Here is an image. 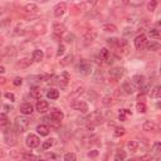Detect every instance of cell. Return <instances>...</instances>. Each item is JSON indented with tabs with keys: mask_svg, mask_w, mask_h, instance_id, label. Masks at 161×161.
<instances>
[{
	"mask_svg": "<svg viewBox=\"0 0 161 161\" xmlns=\"http://www.w3.org/2000/svg\"><path fill=\"white\" fill-rule=\"evenodd\" d=\"M53 31H54V34L55 35H63L64 33H65V26H64V24H60V23H55V24H53Z\"/></svg>",
	"mask_w": 161,
	"mask_h": 161,
	"instance_id": "44dd1931",
	"label": "cell"
},
{
	"mask_svg": "<svg viewBox=\"0 0 161 161\" xmlns=\"http://www.w3.org/2000/svg\"><path fill=\"white\" fill-rule=\"evenodd\" d=\"M127 116H131V111H128V109H121V113H119V116H118V119L119 121H126V118H127Z\"/></svg>",
	"mask_w": 161,
	"mask_h": 161,
	"instance_id": "ab89813d",
	"label": "cell"
},
{
	"mask_svg": "<svg viewBox=\"0 0 161 161\" xmlns=\"http://www.w3.org/2000/svg\"><path fill=\"white\" fill-rule=\"evenodd\" d=\"M3 42H4V40H3V38H1V36H0V45H1V44H3Z\"/></svg>",
	"mask_w": 161,
	"mask_h": 161,
	"instance_id": "03108f58",
	"label": "cell"
},
{
	"mask_svg": "<svg viewBox=\"0 0 161 161\" xmlns=\"http://www.w3.org/2000/svg\"><path fill=\"white\" fill-rule=\"evenodd\" d=\"M89 6H92V4L89 1H82V3L77 4V8L80 10H89Z\"/></svg>",
	"mask_w": 161,
	"mask_h": 161,
	"instance_id": "60d3db41",
	"label": "cell"
},
{
	"mask_svg": "<svg viewBox=\"0 0 161 161\" xmlns=\"http://www.w3.org/2000/svg\"><path fill=\"white\" fill-rule=\"evenodd\" d=\"M150 96H151L152 98H158V97L161 96V87H160L158 84H157V86H155V87L151 89Z\"/></svg>",
	"mask_w": 161,
	"mask_h": 161,
	"instance_id": "e575fe53",
	"label": "cell"
},
{
	"mask_svg": "<svg viewBox=\"0 0 161 161\" xmlns=\"http://www.w3.org/2000/svg\"><path fill=\"white\" fill-rule=\"evenodd\" d=\"M132 33H133L132 28H126V29L123 30V35H126V36H127V35H131Z\"/></svg>",
	"mask_w": 161,
	"mask_h": 161,
	"instance_id": "9f6ffc18",
	"label": "cell"
},
{
	"mask_svg": "<svg viewBox=\"0 0 161 161\" xmlns=\"http://www.w3.org/2000/svg\"><path fill=\"white\" fill-rule=\"evenodd\" d=\"M98 153H99V152H98L97 150H92V151L88 152V157H92V158H93V157H97Z\"/></svg>",
	"mask_w": 161,
	"mask_h": 161,
	"instance_id": "11a10c76",
	"label": "cell"
},
{
	"mask_svg": "<svg viewBox=\"0 0 161 161\" xmlns=\"http://www.w3.org/2000/svg\"><path fill=\"white\" fill-rule=\"evenodd\" d=\"M91 70H92V67H91V64L89 63H87V62H80V64H79V72L83 74V75H88V74H91Z\"/></svg>",
	"mask_w": 161,
	"mask_h": 161,
	"instance_id": "d6986e66",
	"label": "cell"
},
{
	"mask_svg": "<svg viewBox=\"0 0 161 161\" xmlns=\"http://www.w3.org/2000/svg\"><path fill=\"white\" fill-rule=\"evenodd\" d=\"M67 10V4L65 3H58L55 6H54V16L55 18H60Z\"/></svg>",
	"mask_w": 161,
	"mask_h": 161,
	"instance_id": "4fadbf2b",
	"label": "cell"
},
{
	"mask_svg": "<svg viewBox=\"0 0 161 161\" xmlns=\"http://www.w3.org/2000/svg\"><path fill=\"white\" fill-rule=\"evenodd\" d=\"M43 58H44V52L43 50H40V49L33 50V53H31V60H34V62H42Z\"/></svg>",
	"mask_w": 161,
	"mask_h": 161,
	"instance_id": "7402d4cb",
	"label": "cell"
},
{
	"mask_svg": "<svg viewBox=\"0 0 161 161\" xmlns=\"http://www.w3.org/2000/svg\"><path fill=\"white\" fill-rule=\"evenodd\" d=\"M96 36H97V31L93 30V29H87V30H84V31H83V35H82L83 42H84L86 44L92 43V42L96 39Z\"/></svg>",
	"mask_w": 161,
	"mask_h": 161,
	"instance_id": "52a82bcc",
	"label": "cell"
},
{
	"mask_svg": "<svg viewBox=\"0 0 161 161\" xmlns=\"http://www.w3.org/2000/svg\"><path fill=\"white\" fill-rule=\"evenodd\" d=\"M31 64V60L29 58H21L20 60L16 62V67L20 68V69H24V68H28L29 65Z\"/></svg>",
	"mask_w": 161,
	"mask_h": 161,
	"instance_id": "4316f807",
	"label": "cell"
},
{
	"mask_svg": "<svg viewBox=\"0 0 161 161\" xmlns=\"http://www.w3.org/2000/svg\"><path fill=\"white\" fill-rule=\"evenodd\" d=\"M145 80H146L145 75H142V74H135L131 82H132L135 86H140V87H141V86L145 84Z\"/></svg>",
	"mask_w": 161,
	"mask_h": 161,
	"instance_id": "603a6c76",
	"label": "cell"
},
{
	"mask_svg": "<svg viewBox=\"0 0 161 161\" xmlns=\"http://www.w3.org/2000/svg\"><path fill=\"white\" fill-rule=\"evenodd\" d=\"M40 94H42V92H40V88L39 87H36V86L30 87V96L34 99H40Z\"/></svg>",
	"mask_w": 161,
	"mask_h": 161,
	"instance_id": "4dcf8cb0",
	"label": "cell"
},
{
	"mask_svg": "<svg viewBox=\"0 0 161 161\" xmlns=\"http://www.w3.org/2000/svg\"><path fill=\"white\" fill-rule=\"evenodd\" d=\"M72 59H73V55H72V54H67L63 59H60L59 63H60L62 67H67V65H69V64L72 63Z\"/></svg>",
	"mask_w": 161,
	"mask_h": 161,
	"instance_id": "d590c367",
	"label": "cell"
},
{
	"mask_svg": "<svg viewBox=\"0 0 161 161\" xmlns=\"http://www.w3.org/2000/svg\"><path fill=\"white\" fill-rule=\"evenodd\" d=\"M97 140V136L96 135H87V136H83L82 137V143L83 145H86V146H88V145H92V143H94V141Z\"/></svg>",
	"mask_w": 161,
	"mask_h": 161,
	"instance_id": "cb8c5ba5",
	"label": "cell"
},
{
	"mask_svg": "<svg viewBox=\"0 0 161 161\" xmlns=\"http://www.w3.org/2000/svg\"><path fill=\"white\" fill-rule=\"evenodd\" d=\"M116 103V98L112 96V94H107V96H104L103 98H102V104L103 106H112V104H114Z\"/></svg>",
	"mask_w": 161,
	"mask_h": 161,
	"instance_id": "484cf974",
	"label": "cell"
},
{
	"mask_svg": "<svg viewBox=\"0 0 161 161\" xmlns=\"http://www.w3.org/2000/svg\"><path fill=\"white\" fill-rule=\"evenodd\" d=\"M156 6H157V1L156 0H151V1L147 3V10L148 11H153L156 9Z\"/></svg>",
	"mask_w": 161,
	"mask_h": 161,
	"instance_id": "c3c4849f",
	"label": "cell"
},
{
	"mask_svg": "<svg viewBox=\"0 0 161 161\" xmlns=\"http://www.w3.org/2000/svg\"><path fill=\"white\" fill-rule=\"evenodd\" d=\"M146 43H147V38H146L145 34H140V35H137V36L135 38V40H133L135 48H136L137 50H142V49L145 48Z\"/></svg>",
	"mask_w": 161,
	"mask_h": 161,
	"instance_id": "ba28073f",
	"label": "cell"
},
{
	"mask_svg": "<svg viewBox=\"0 0 161 161\" xmlns=\"http://www.w3.org/2000/svg\"><path fill=\"white\" fill-rule=\"evenodd\" d=\"M53 145H54V140H53V138H48V140H45V141L43 142L42 147H43V150H49Z\"/></svg>",
	"mask_w": 161,
	"mask_h": 161,
	"instance_id": "7bdbcfd3",
	"label": "cell"
},
{
	"mask_svg": "<svg viewBox=\"0 0 161 161\" xmlns=\"http://www.w3.org/2000/svg\"><path fill=\"white\" fill-rule=\"evenodd\" d=\"M9 123V118L6 113H0V126H6Z\"/></svg>",
	"mask_w": 161,
	"mask_h": 161,
	"instance_id": "7dc6e473",
	"label": "cell"
},
{
	"mask_svg": "<svg viewBox=\"0 0 161 161\" xmlns=\"http://www.w3.org/2000/svg\"><path fill=\"white\" fill-rule=\"evenodd\" d=\"M146 49L147 50H150V52H156V50H158L160 49V43L158 42H156V40H151V42H148V43H146Z\"/></svg>",
	"mask_w": 161,
	"mask_h": 161,
	"instance_id": "d4e9b609",
	"label": "cell"
},
{
	"mask_svg": "<svg viewBox=\"0 0 161 161\" xmlns=\"http://www.w3.org/2000/svg\"><path fill=\"white\" fill-rule=\"evenodd\" d=\"M47 97L49 98V99H58L59 98V91L58 89H55V88H50V89H48V92H47Z\"/></svg>",
	"mask_w": 161,
	"mask_h": 161,
	"instance_id": "1f68e13d",
	"label": "cell"
},
{
	"mask_svg": "<svg viewBox=\"0 0 161 161\" xmlns=\"http://www.w3.org/2000/svg\"><path fill=\"white\" fill-rule=\"evenodd\" d=\"M70 107L75 111H79L82 113H87L88 112V104L84 102V101H80V99H75L70 103Z\"/></svg>",
	"mask_w": 161,
	"mask_h": 161,
	"instance_id": "277c9868",
	"label": "cell"
},
{
	"mask_svg": "<svg viewBox=\"0 0 161 161\" xmlns=\"http://www.w3.org/2000/svg\"><path fill=\"white\" fill-rule=\"evenodd\" d=\"M3 13H4V8H3V6H0V15H1Z\"/></svg>",
	"mask_w": 161,
	"mask_h": 161,
	"instance_id": "e7e4bbea",
	"label": "cell"
},
{
	"mask_svg": "<svg viewBox=\"0 0 161 161\" xmlns=\"http://www.w3.org/2000/svg\"><path fill=\"white\" fill-rule=\"evenodd\" d=\"M148 35L152 38V39H160V30L157 29V28H151L150 30H148Z\"/></svg>",
	"mask_w": 161,
	"mask_h": 161,
	"instance_id": "74e56055",
	"label": "cell"
},
{
	"mask_svg": "<svg viewBox=\"0 0 161 161\" xmlns=\"http://www.w3.org/2000/svg\"><path fill=\"white\" fill-rule=\"evenodd\" d=\"M151 160H152L151 155H143V156H140V157L135 158V161H151Z\"/></svg>",
	"mask_w": 161,
	"mask_h": 161,
	"instance_id": "681fc988",
	"label": "cell"
},
{
	"mask_svg": "<svg viewBox=\"0 0 161 161\" xmlns=\"http://www.w3.org/2000/svg\"><path fill=\"white\" fill-rule=\"evenodd\" d=\"M26 31L23 29V28H20V26H16L13 31H11V35L13 36H20V35H24Z\"/></svg>",
	"mask_w": 161,
	"mask_h": 161,
	"instance_id": "f35d334b",
	"label": "cell"
},
{
	"mask_svg": "<svg viewBox=\"0 0 161 161\" xmlns=\"http://www.w3.org/2000/svg\"><path fill=\"white\" fill-rule=\"evenodd\" d=\"M84 91H86V87H84V84H77L74 88H73V91L70 92V94H69V99H77L78 97H80V94H83L84 93Z\"/></svg>",
	"mask_w": 161,
	"mask_h": 161,
	"instance_id": "30bf717a",
	"label": "cell"
},
{
	"mask_svg": "<svg viewBox=\"0 0 161 161\" xmlns=\"http://www.w3.org/2000/svg\"><path fill=\"white\" fill-rule=\"evenodd\" d=\"M31 31H33L35 35H43V34H45V31H47V26H45L44 23H36V24H34V25L31 26Z\"/></svg>",
	"mask_w": 161,
	"mask_h": 161,
	"instance_id": "8fae6325",
	"label": "cell"
},
{
	"mask_svg": "<svg viewBox=\"0 0 161 161\" xmlns=\"http://www.w3.org/2000/svg\"><path fill=\"white\" fill-rule=\"evenodd\" d=\"M23 11L25 14H28V15H35L39 11V6L35 3H28V4H25L23 6Z\"/></svg>",
	"mask_w": 161,
	"mask_h": 161,
	"instance_id": "9c48e42d",
	"label": "cell"
},
{
	"mask_svg": "<svg viewBox=\"0 0 161 161\" xmlns=\"http://www.w3.org/2000/svg\"><path fill=\"white\" fill-rule=\"evenodd\" d=\"M142 130L146 131V132H158L160 131V126L155 121H145L142 123Z\"/></svg>",
	"mask_w": 161,
	"mask_h": 161,
	"instance_id": "5b68a950",
	"label": "cell"
},
{
	"mask_svg": "<svg viewBox=\"0 0 161 161\" xmlns=\"http://www.w3.org/2000/svg\"><path fill=\"white\" fill-rule=\"evenodd\" d=\"M73 39H74V35H73V34H68V35L65 36V42H67V43H72Z\"/></svg>",
	"mask_w": 161,
	"mask_h": 161,
	"instance_id": "680465c9",
	"label": "cell"
},
{
	"mask_svg": "<svg viewBox=\"0 0 161 161\" xmlns=\"http://www.w3.org/2000/svg\"><path fill=\"white\" fill-rule=\"evenodd\" d=\"M4 72H5V68L3 65H0V73H4Z\"/></svg>",
	"mask_w": 161,
	"mask_h": 161,
	"instance_id": "be15d7a7",
	"label": "cell"
},
{
	"mask_svg": "<svg viewBox=\"0 0 161 161\" xmlns=\"http://www.w3.org/2000/svg\"><path fill=\"white\" fill-rule=\"evenodd\" d=\"M99 58H101L102 60L109 62V59H111V52H109L107 48H102L101 52H99Z\"/></svg>",
	"mask_w": 161,
	"mask_h": 161,
	"instance_id": "f546056e",
	"label": "cell"
},
{
	"mask_svg": "<svg viewBox=\"0 0 161 161\" xmlns=\"http://www.w3.org/2000/svg\"><path fill=\"white\" fill-rule=\"evenodd\" d=\"M35 108L39 113H45L48 109H49V103L44 99H38L36 104H35Z\"/></svg>",
	"mask_w": 161,
	"mask_h": 161,
	"instance_id": "9a60e30c",
	"label": "cell"
},
{
	"mask_svg": "<svg viewBox=\"0 0 161 161\" xmlns=\"http://www.w3.org/2000/svg\"><path fill=\"white\" fill-rule=\"evenodd\" d=\"M126 151H123L122 148H119V150H117L116 151V155H114V161H125V158H126Z\"/></svg>",
	"mask_w": 161,
	"mask_h": 161,
	"instance_id": "d6a6232c",
	"label": "cell"
},
{
	"mask_svg": "<svg viewBox=\"0 0 161 161\" xmlns=\"http://www.w3.org/2000/svg\"><path fill=\"white\" fill-rule=\"evenodd\" d=\"M3 157H5V151L3 148H0V158H3Z\"/></svg>",
	"mask_w": 161,
	"mask_h": 161,
	"instance_id": "6125c7cd",
	"label": "cell"
},
{
	"mask_svg": "<svg viewBox=\"0 0 161 161\" xmlns=\"http://www.w3.org/2000/svg\"><path fill=\"white\" fill-rule=\"evenodd\" d=\"M16 53H18L16 48H15L14 45H9V47H6L5 50H4V57H5L6 59H11V58H15Z\"/></svg>",
	"mask_w": 161,
	"mask_h": 161,
	"instance_id": "e0dca14e",
	"label": "cell"
},
{
	"mask_svg": "<svg viewBox=\"0 0 161 161\" xmlns=\"http://www.w3.org/2000/svg\"><path fill=\"white\" fill-rule=\"evenodd\" d=\"M29 125H30V122H29V119H28L26 117H18V118H16L15 126H16V130H18V132L23 133V132L28 131V128H29Z\"/></svg>",
	"mask_w": 161,
	"mask_h": 161,
	"instance_id": "7a4b0ae2",
	"label": "cell"
},
{
	"mask_svg": "<svg viewBox=\"0 0 161 161\" xmlns=\"http://www.w3.org/2000/svg\"><path fill=\"white\" fill-rule=\"evenodd\" d=\"M160 148H161V143H160V142H155V143H153V147H152L153 153H158V152H160Z\"/></svg>",
	"mask_w": 161,
	"mask_h": 161,
	"instance_id": "f5cc1de1",
	"label": "cell"
},
{
	"mask_svg": "<svg viewBox=\"0 0 161 161\" xmlns=\"http://www.w3.org/2000/svg\"><path fill=\"white\" fill-rule=\"evenodd\" d=\"M21 83H23V78H20V77H15L14 79H13V84L14 86H21Z\"/></svg>",
	"mask_w": 161,
	"mask_h": 161,
	"instance_id": "db71d44e",
	"label": "cell"
},
{
	"mask_svg": "<svg viewBox=\"0 0 161 161\" xmlns=\"http://www.w3.org/2000/svg\"><path fill=\"white\" fill-rule=\"evenodd\" d=\"M64 161H77L75 153L74 152H67L64 155Z\"/></svg>",
	"mask_w": 161,
	"mask_h": 161,
	"instance_id": "f6af8a7d",
	"label": "cell"
},
{
	"mask_svg": "<svg viewBox=\"0 0 161 161\" xmlns=\"http://www.w3.org/2000/svg\"><path fill=\"white\" fill-rule=\"evenodd\" d=\"M20 112H21L24 116H29V114H31V113L34 112V107H33L30 103L25 102V103H23V104L20 106Z\"/></svg>",
	"mask_w": 161,
	"mask_h": 161,
	"instance_id": "ac0fdd59",
	"label": "cell"
},
{
	"mask_svg": "<svg viewBox=\"0 0 161 161\" xmlns=\"http://www.w3.org/2000/svg\"><path fill=\"white\" fill-rule=\"evenodd\" d=\"M116 43H117V38H108L107 39V44L111 48H116Z\"/></svg>",
	"mask_w": 161,
	"mask_h": 161,
	"instance_id": "f907efd6",
	"label": "cell"
},
{
	"mask_svg": "<svg viewBox=\"0 0 161 161\" xmlns=\"http://www.w3.org/2000/svg\"><path fill=\"white\" fill-rule=\"evenodd\" d=\"M64 53H65V47H64L63 44H59L58 50H57V57H60V55H63Z\"/></svg>",
	"mask_w": 161,
	"mask_h": 161,
	"instance_id": "816d5d0a",
	"label": "cell"
},
{
	"mask_svg": "<svg viewBox=\"0 0 161 161\" xmlns=\"http://www.w3.org/2000/svg\"><path fill=\"white\" fill-rule=\"evenodd\" d=\"M102 30L106 33H114V31H117V26L112 23H106L102 25Z\"/></svg>",
	"mask_w": 161,
	"mask_h": 161,
	"instance_id": "f1b7e54d",
	"label": "cell"
},
{
	"mask_svg": "<svg viewBox=\"0 0 161 161\" xmlns=\"http://www.w3.org/2000/svg\"><path fill=\"white\" fill-rule=\"evenodd\" d=\"M4 141L8 146H14L16 143V132L10 127L6 128L4 132Z\"/></svg>",
	"mask_w": 161,
	"mask_h": 161,
	"instance_id": "6da1fadb",
	"label": "cell"
},
{
	"mask_svg": "<svg viewBox=\"0 0 161 161\" xmlns=\"http://www.w3.org/2000/svg\"><path fill=\"white\" fill-rule=\"evenodd\" d=\"M36 132L40 136H48L49 132H50V130H49V127L47 125H38L36 126Z\"/></svg>",
	"mask_w": 161,
	"mask_h": 161,
	"instance_id": "83f0119b",
	"label": "cell"
},
{
	"mask_svg": "<svg viewBox=\"0 0 161 161\" xmlns=\"http://www.w3.org/2000/svg\"><path fill=\"white\" fill-rule=\"evenodd\" d=\"M116 49H118L121 53H127V50L130 49V45H128V42L126 39H117V43H116Z\"/></svg>",
	"mask_w": 161,
	"mask_h": 161,
	"instance_id": "5bb4252c",
	"label": "cell"
},
{
	"mask_svg": "<svg viewBox=\"0 0 161 161\" xmlns=\"http://www.w3.org/2000/svg\"><path fill=\"white\" fill-rule=\"evenodd\" d=\"M23 158L25 161H39V157L31 152H24L23 153Z\"/></svg>",
	"mask_w": 161,
	"mask_h": 161,
	"instance_id": "836d02e7",
	"label": "cell"
},
{
	"mask_svg": "<svg viewBox=\"0 0 161 161\" xmlns=\"http://www.w3.org/2000/svg\"><path fill=\"white\" fill-rule=\"evenodd\" d=\"M5 97H6L8 99H10V101H15V96H14L13 93H10V92H6V93H5Z\"/></svg>",
	"mask_w": 161,
	"mask_h": 161,
	"instance_id": "6f0895ef",
	"label": "cell"
},
{
	"mask_svg": "<svg viewBox=\"0 0 161 161\" xmlns=\"http://www.w3.org/2000/svg\"><path fill=\"white\" fill-rule=\"evenodd\" d=\"M136 109H137L140 113H145V112L147 111V107H146V104H145L143 102H138V103L136 104Z\"/></svg>",
	"mask_w": 161,
	"mask_h": 161,
	"instance_id": "ee69618b",
	"label": "cell"
},
{
	"mask_svg": "<svg viewBox=\"0 0 161 161\" xmlns=\"http://www.w3.org/2000/svg\"><path fill=\"white\" fill-rule=\"evenodd\" d=\"M93 80H94V82H102V80H103V74H102V70L97 69V70L94 72V74H93Z\"/></svg>",
	"mask_w": 161,
	"mask_h": 161,
	"instance_id": "b9f144b4",
	"label": "cell"
},
{
	"mask_svg": "<svg viewBox=\"0 0 161 161\" xmlns=\"http://www.w3.org/2000/svg\"><path fill=\"white\" fill-rule=\"evenodd\" d=\"M25 143H26V146H28L29 148H36V147L40 145V140H39V137H38L36 135L30 133V135L26 136Z\"/></svg>",
	"mask_w": 161,
	"mask_h": 161,
	"instance_id": "8992f818",
	"label": "cell"
},
{
	"mask_svg": "<svg viewBox=\"0 0 161 161\" xmlns=\"http://www.w3.org/2000/svg\"><path fill=\"white\" fill-rule=\"evenodd\" d=\"M6 83V78L5 77H0V86H4Z\"/></svg>",
	"mask_w": 161,
	"mask_h": 161,
	"instance_id": "91938a15",
	"label": "cell"
},
{
	"mask_svg": "<svg viewBox=\"0 0 161 161\" xmlns=\"http://www.w3.org/2000/svg\"><path fill=\"white\" fill-rule=\"evenodd\" d=\"M122 91L126 93V94H132L136 92V86L131 82V80H125L122 83Z\"/></svg>",
	"mask_w": 161,
	"mask_h": 161,
	"instance_id": "7c38bea8",
	"label": "cell"
},
{
	"mask_svg": "<svg viewBox=\"0 0 161 161\" xmlns=\"http://www.w3.org/2000/svg\"><path fill=\"white\" fill-rule=\"evenodd\" d=\"M4 109H5L6 112H10V111H13V107H11V106H8V104H6V106H4Z\"/></svg>",
	"mask_w": 161,
	"mask_h": 161,
	"instance_id": "94428289",
	"label": "cell"
},
{
	"mask_svg": "<svg viewBox=\"0 0 161 161\" xmlns=\"http://www.w3.org/2000/svg\"><path fill=\"white\" fill-rule=\"evenodd\" d=\"M127 148H128V151H131V152H136V151L138 150V142L135 141V140L128 141V143H127Z\"/></svg>",
	"mask_w": 161,
	"mask_h": 161,
	"instance_id": "8d00e7d4",
	"label": "cell"
},
{
	"mask_svg": "<svg viewBox=\"0 0 161 161\" xmlns=\"http://www.w3.org/2000/svg\"><path fill=\"white\" fill-rule=\"evenodd\" d=\"M63 118H64L63 111H60V109H53V111H52V113H50V119L57 121V122H60V121H63Z\"/></svg>",
	"mask_w": 161,
	"mask_h": 161,
	"instance_id": "ffe728a7",
	"label": "cell"
},
{
	"mask_svg": "<svg viewBox=\"0 0 161 161\" xmlns=\"http://www.w3.org/2000/svg\"><path fill=\"white\" fill-rule=\"evenodd\" d=\"M70 83V74L68 72H63L59 77V84L62 88H67V86Z\"/></svg>",
	"mask_w": 161,
	"mask_h": 161,
	"instance_id": "2e32d148",
	"label": "cell"
},
{
	"mask_svg": "<svg viewBox=\"0 0 161 161\" xmlns=\"http://www.w3.org/2000/svg\"><path fill=\"white\" fill-rule=\"evenodd\" d=\"M108 74H109L111 79L118 80V79H121V78L125 75V69L121 68V67H113V68H111V69L108 70Z\"/></svg>",
	"mask_w": 161,
	"mask_h": 161,
	"instance_id": "3957f363",
	"label": "cell"
},
{
	"mask_svg": "<svg viewBox=\"0 0 161 161\" xmlns=\"http://www.w3.org/2000/svg\"><path fill=\"white\" fill-rule=\"evenodd\" d=\"M126 133V128H123V127H117L116 130H114V132H113V135L116 136V137H121V136H123Z\"/></svg>",
	"mask_w": 161,
	"mask_h": 161,
	"instance_id": "bcb514c9",
	"label": "cell"
}]
</instances>
